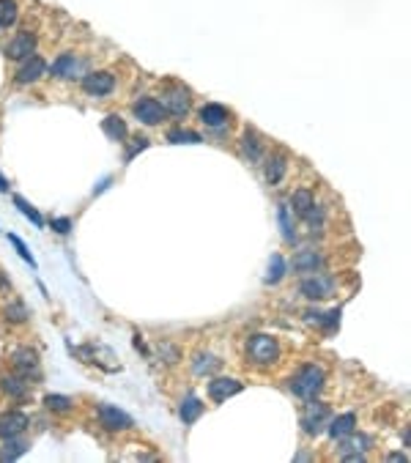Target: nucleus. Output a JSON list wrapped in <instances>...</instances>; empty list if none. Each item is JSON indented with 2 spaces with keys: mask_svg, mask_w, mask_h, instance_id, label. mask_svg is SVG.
Listing matches in <instances>:
<instances>
[{
  "mask_svg": "<svg viewBox=\"0 0 411 463\" xmlns=\"http://www.w3.org/2000/svg\"><path fill=\"white\" fill-rule=\"evenodd\" d=\"M242 146H244V154H247L249 162H261V156H264V146H261V140H258L255 132H247Z\"/></svg>",
  "mask_w": 411,
  "mask_h": 463,
  "instance_id": "obj_25",
  "label": "nucleus"
},
{
  "mask_svg": "<svg viewBox=\"0 0 411 463\" xmlns=\"http://www.w3.org/2000/svg\"><path fill=\"white\" fill-rule=\"evenodd\" d=\"M291 206H293V211H296L299 217H305V219H308V214L315 209V198H313V192H310V190H296V192H293Z\"/></svg>",
  "mask_w": 411,
  "mask_h": 463,
  "instance_id": "obj_19",
  "label": "nucleus"
},
{
  "mask_svg": "<svg viewBox=\"0 0 411 463\" xmlns=\"http://www.w3.org/2000/svg\"><path fill=\"white\" fill-rule=\"evenodd\" d=\"M329 436L332 439H346L354 433V425H356V414H340L334 420H329Z\"/></svg>",
  "mask_w": 411,
  "mask_h": 463,
  "instance_id": "obj_16",
  "label": "nucleus"
},
{
  "mask_svg": "<svg viewBox=\"0 0 411 463\" xmlns=\"http://www.w3.org/2000/svg\"><path fill=\"white\" fill-rule=\"evenodd\" d=\"M390 461L392 463H409V458H406V455H400V452H392Z\"/></svg>",
  "mask_w": 411,
  "mask_h": 463,
  "instance_id": "obj_35",
  "label": "nucleus"
},
{
  "mask_svg": "<svg viewBox=\"0 0 411 463\" xmlns=\"http://www.w3.org/2000/svg\"><path fill=\"white\" fill-rule=\"evenodd\" d=\"M9 239H11V244H14V247H17V253H20V258H22V261H28V266H33V269H36V258H33V255H30V250H28V244H25V241H22L20 236H14V233H11V236H9Z\"/></svg>",
  "mask_w": 411,
  "mask_h": 463,
  "instance_id": "obj_32",
  "label": "nucleus"
},
{
  "mask_svg": "<svg viewBox=\"0 0 411 463\" xmlns=\"http://www.w3.org/2000/svg\"><path fill=\"white\" fill-rule=\"evenodd\" d=\"M286 170H288L286 156H283V154H274V156L269 159V165H266V181H269V184H280V181H283V176H286Z\"/></svg>",
  "mask_w": 411,
  "mask_h": 463,
  "instance_id": "obj_21",
  "label": "nucleus"
},
{
  "mask_svg": "<svg viewBox=\"0 0 411 463\" xmlns=\"http://www.w3.org/2000/svg\"><path fill=\"white\" fill-rule=\"evenodd\" d=\"M162 105H164V110H167V115L181 118V115L189 113V93H186V91H167Z\"/></svg>",
  "mask_w": 411,
  "mask_h": 463,
  "instance_id": "obj_14",
  "label": "nucleus"
},
{
  "mask_svg": "<svg viewBox=\"0 0 411 463\" xmlns=\"http://www.w3.org/2000/svg\"><path fill=\"white\" fill-rule=\"evenodd\" d=\"M277 217H280V228H283V236H286V241H293V239H296V233H293V222H291V217H288V206H286V203H280V209H277Z\"/></svg>",
  "mask_w": 411,
  "mask_h": 463,
  "instance_id": "obj_31",
  "label": "nucleus"
},
{
  "mask_svg": "<svg viewBox=\"0 0 411 463\" xmlns=\"http://www.w3.org/2000/svg\"><path fill=\"white\" fill-rule=\"evenodd\" d=\"M6 318H9V321H14V324H20V321L28 318V307H25L22 302H14V304H9V307H6Z\"/></svg>",
  "mask_w": 411,
  "mask_h": 463,
  "instance_id": "obj_33",
  "label": "nucleus"
},
{
  "mask_svg": "<svg viewBox=\"0 0 411 463\" xmlns=\"http://www.w3.org/2000/svg\"><path fill=\"white\" fill-rule=\"evenodd\" d=\"M77 69V61H74V55L72 52H63V55H58L55 61H52V66H50V74L52 77H72V72Z\"/></svg>",
  "mask_w": 411,
  "mask_h": 463,
  "instance_id": "obj_20",
  "label": "nucleus"
},
{
  "mask_svg": "<svg viewBox=\"0 0 411 463\" xmlns=\"http://www.w3.org/2000/svg\"><path fill=\"white\" fill-rule=\"evenodd\" d=\"M41 74H47V61L39 58V55H28L25 64L17 69V85L36 83Z\"/></svg>",
  "mask_w": 411,
  "mask_h": 463,
  "instance_id": "obj_8",
  "label": "nucleus"
},
{
  "mask_svg": "<svg viewBox=\"0 0 411 463\" xmlns=\"http://www.w3.org/2000/svg\"><path fill=\"white\" fill-rule=\"evenodd\" d=\"M33 52H36V36L33 33H20L17 39H11V42L6 44V55L11 61H25Z\"/></svg>",
  "mask_w": 411,
  "mask_h": 463,
  "instance_id": "obj_9",
  "label": "nucleus"
},
{
  "mask_svg": "<svg viewBox=\"0 0 411 463\" xmlns=\"http://www.w3.org/2000/svg\"><path fill=\"white\" fill-rule=\"evenodd\" d=\"M17 14H20L17 0H0V28H3V30L11 28V25L17 22Z\"/></svg>",
  "mask_w": 411,
  "mask_h": 463,
  "instance_id": "obj_26",
  "label": "nucleus"
},
{
  "mask_svg": "<svg viewBox=\"0 0 411 463\" xmlns=\"http://www.w3.org/2000/svg\"><path fill=\"white\" fill-rule=\"evenodd\" d=\"M324 387V370L318 367V365H305V367H299V373L291 379V389H293V395H299V398H313V395H318V389Z\"/></svg>",
  "mask_w": 411,
  "mask_h": 463,
  "instance_id": "obj_2",
  "label": "nucleus"
},
{
  "mask_svg": "<svg viewBox=\"0 0 411 463\" xmlns=\"http://www.w3.org/2000/svg\"><path fill=\"white\" fill-rule=\"evenodd\" d=\"M179 414H181V422H184V425H192V422H195L198 417H201V414H203V403L195 398V395H189V398L181 403Z\"/></svg>",
  "mask_w": 411,
  "mask_h": 463,
  "instance_id": "obj_22",
  "label": "nucleus"
},
{
  "mask_svg": "<svg viewBox=\"0 0 411 463\" xmlns=\"http://www.w3.org/2000/svg\"><path fill=\"white\" fill-rule=\"evenodd\" d=\"M0 387H3L6 395H11V398H17V400L30 395V387H28V379H25V376H3V379H0Z\"/></svg>",
  "mask_w": 411,
  "mask_h": 463,
  "instance_id": "obj_17",
  "label": "nucleus"
},
{
  "mask_svg": "<svg viewBox=\"0 0 411 463\" xmlns=\"http://www.w3.org/2000/svg\"><path fill=\"white\" fill-rule=\"evenodd\" d=\"M50 228H52L55 233H69V231H72V219H66V217L50 219Z\"/></svg>",
  "mask_w": 411,
  "mask_h": 463,
  "instance_id": "obj_34",
  "label": "nucleus"
},
{
  "mask_svg": "<svg viewBox=\"0 0 411 463\" xmlns=\"http://www.w3.org/2000/svg\"><path fill=\"white\" fill-rule=\"evenodd\" d=\"M288 272V263L283 255H271V263H269V274H266V282L269 285H277Z\"/></svg>",
  "mask_w": 411,
  "mask_h": 463,
  "instance_id": "obj_23",
  "label": "nucleus"
},
{
  "mask_svg": "<svg viewBox=\"0 0 411 463\" xmlns=\"http://www.w3.org/2000/svg\"><path fill=\"white\" fill-rule=\"evenodd\" d=\"M324 266V258L315 253V250H299V253L293 255V261H291V269L299 274H313L318 272Z\"/></svg>",
  "mask_w": 411,
  "mask_h": 463,
  "instance_id": "obj_12",
  "label": "nucleus"
},
{
  "mask_svg": "<svg viewBox=\"0 0 411 463\" xmlns=\"http://www.w3.org/2000/svg\"><path fill=\"white\" fill-rule=\"evenodd\" d=\"M25 452H28V442L20 439V436H9L3 450H0V461H17Z\"/></svg>",
  "mask_w": 411,
  "mask_h": 463,
  "instance_id": "obj_18",
  "label": "nucleus"
},
{
  "mask_svg": "<svg viewBox=\"0 0 411 463\" xmlns=\"http://www.w3.org/2000/svg\"><path fill=\"white\" fill-rule=\"evenodd\" d=\"M25 428H28V414H25V411H6V414L0 417V439L22 436Z\"/></svg>",
  "mask_w": 411,
  "mask_h": 463,
  "instance_id": "obj_11",
  "label": "nucleus"
},
{
  "mask_svg": "<svg viewBox=\"0 0 411 463\" xmlns=\"http://www.w3.org/2000/svg\"><path fill=\"white\" fill-rule=\"evenodd\" d=\"M44 406L50 408V411H58V414H66V411H72V398H66V395H47L44 398Z\"/></svg>",
  "mask_w": 411,
  "mask_h": 463,
  "instance_id": "obj_27",
  "label": "nucleus"
},
{
  "mask_svg": "<svg viewBox=\"0 0 411 463\" xmlns=\"http://www.w3.org/2000/svg\"><path fill=\"white\" fill-rule=\"evenodd\" d=\"M132 113H135V118L145 124V127H157V124H162L164 118H167V110L159 99H151V96H143L140 102H135L132 107Z\"/></svg>",
  "mask_w": 411,
  "mask_h": 463,
  "instance_id": "obj_3",
  "label": "nucleus"
},
{
  "mask_svg": "<svg viewBox=\"0 0 411 463\" xmlns=\"http://www.w3.org/2000/svg\"><path fill=\"white\" fill-rule=\"evenodd\" d=\"M239 392H242V381L236 379H214L208 384V398L214 403H225L227 398H233Z\"/></svg>",
  "mask_w": 411,
  "mask_h": 463,
  "instance_id": "obj_10",
  "label": "nucleus"
},
{
  "mask_svg": "<svg viewBox=\"0 0 411 463\" xmlns=\"http://www.w3.org/2000/svg\"><path fill=\"white\" fill-rule=\"evenodd\" d=\"M247 357L252 365H274L280 359V343L271 335H252L247 340Z\"/></svg>",
  "mask_w": 411,
  "mask_h": 463,
  "instance_id": "obj_1",
  "label": "nucleus"
},
{
  "mask_svg": "<svg viewBox=\"0 0 411 463\" xmlns=\"http://www.w3.org/2000/svg\"><path fill=\"white\" fill-rule=\"evenodd\" d=\"M14 206H17V209H20L22 214H25V217H28V219H30V222L36 225V228H41V225H44V219H41V214H39V211H36V209H33V206H30V203H28L25 198H20V195H17V198H14Z\"/></svg>",
  "mask_w": 411,
  "mask_h": 463,
  "instance_id": "obj_29",
  "label": "nucleus"
},
{
  "mask_svg": "<svg viewBox=\"0 0 411 463\" xmlns=\"http://www.w3.org/2000/svg\"><path fill=\"white\" fill-rule=\"evenodd\" d=\"M327 422H329V406H324V403H308V411L302 414V428L315 436Z\"/></svg>",
  "mask_w": 411,
  "mask_h": 463,
  "instance_id": "obj_7",
  "label": "nucleus"
},
{
  "mask_svg": "<svg viewBox=\"0 0 411 463\" xmlns=\"http://www.w3.org/2000/svg\"><path fill=\"white\" fill-rule=\"evenodd\" d=\"M102 129H104V135L107 137H113V140H123L129 132H126V124H123L118 115H107L104 118V124H102Z\"/></svg>",
  "mask_w": 411,
  "mask_h": 463,
  "instance_id": "obj_24",
  "label": "nucleus"
},
{
  "mask_svg": "<svg viewBox=\"0 0 411 463\" xmlns=\"http://www.w3.org/2000/svg\"><path fill=\"white\" fill-rule=\"evenodd\" d=\"M11 362H14V367L20 370V376H25V379H28V373H30V376L39 373V357H36L33 348H20V351H14Z\"/></svg>",
  "mask_w": 411,
  "mask_h": 463,
  "instance_id": "obj_13",
  "label": "nucleus"
},
{
  "mask_svg": "<svg viewBox=\"0 0 411 463\" xmlns=\"http://www.w3.org/2000/svg\"><path fill=\"white\" fill-rule=\"evenodd\" d=\"M302 296H308L313 302H321V299H327V296L334 294V282H332V277H324V274H310L302 280Z\"/></svg>",
  "mask_w": 411,
  "mask_h": 463,
  "instance_id": "obj_4",
  "label": "nucleus"
},
{
  "mask_svg": "<svg viewBox=\"0 0 411 463\" xmlns=\"http://www.w3.org/2000/svg\"><path fill=\"white\" fill-rule=\"evenodd\" d=\"M220 367V359L211 357V354H198L195 357V373L201 376V373H211V370H217Z\"/></svg>",
  "mask_w": 411,
  "mask_h": 463,
  "instance_id": "obj_30",
  "label": "nucleus"
},
{
  "mask_svg": "<svg viewBox=\"0 0 411 463\" xmlns=\"http://www.w3.org/2000/svg\"><path fill=\"white\" fill-rule=\"evenodd\" d=\"M6 190H9V181H6L3 176H0V192H6Z\"/></svg>",
  "mask_w": 411,
  "mask_h": 463,
  "instance_id": "obj_36",
  "label": "nucleus"
},
{
  "mask_svg": "<svg viewBox=\"0 0 411 463\" xmlns=\"http://www.w3.org/2000/svg\"><path fill=\"white\" fill-rule=\"evenodd\" d=\"M99 422H102L107 430H129V428L135 425L126 411L116 408V406H107V403L99 406Z\"/></svg>",
  "mask_w": 411,
  "mask_h": 463,
  "instance_id": "obj_5",
  "label": "nucleus"
},
{
  "mask_svg": "<svg viewBox=\"0 0 411 463\" xmlns=\"http://www.w3.org/2000/svg\"><path fill=\"white\" fill-rule=\"evenodd\" d=\"M167 140L181 146V143H201L203 137L198 132H189V129H173V132H167Z\"/></svg>",
  "mask_w": 411,
  "mask_h": 463,
  "instance_id": "obj_28",
  "label": "nucleus"
},
{
  "mask_svg": "<svg viewBox=\"0 0 411 463\" xmlns=\"http://www.w3.org/2000/svg\"><path fill=\"white\" fill-rule=\"evenodd\" d=\"M113 88H116V77L110 72H94V74H85L82 80V91L91 96H107Z\"/></svg>",
  "mask_w": 411,
  "mask_h": 463,
  "instance_id": "obj_6",
  "label": "nucleus"
},
{
  "mask_svg": "<svg viewBox=\"0 0 411 463\" xmlns=\"http://www.w3.org/2000/svg\"><path fill=\"white\" fill-rule=\"evenodd\" d=\"M198 115H201V121H203L206 127H223L227 118H230L227 107L223 105H203L198 110Z\"/></svg>",
  "mask_w": 411,
  "mask_h": 463,
  "instance_id": "obj_15",
  "label": "nucleus"
}]
</instances>
